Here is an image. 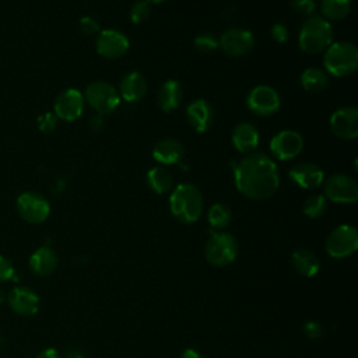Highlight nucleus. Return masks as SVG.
<instances>
[{
    "mask_svg": "<svg viewBox=\"0 0 358 358\" xmlns=\"http://www.w3.org/2000/svg\"><path fill=\"white\" fill-rule=\"evenodd\" d=\"M234 180L238 192L252 200L271 197L280 185L275 162L264 152H249L234 165Z\"/></svg>",
    "mask_w": 358,
    "mask_h": 358,
    "instance_id": "f257e3e1",
    "label": "nucleus"
},
{
    "mask_svg": "<svg viewBox=\"0 0 358 358\" xmlns=\"http://www.w3.org/2000/svg\"><path fill=\"white\" fill-rule=\"evenodd\" d=\"M172 215L183 224L196 222L203 213V194L192 183H180L172 189L169 196Z\"/></svg>",
    "mask_w": 358,
    "mask_h": 358,
    "instance_id": "f03ea898",
    "label": "nucleus"
},
{
    "mask_svg": "<svg viewBox=\"0 0 358 358\" xmlns=\"http://www.w3.org/2000/svg\"><path fill=\"white\" fill-rule=\"evenodd\" d=\"M331 24L319 15H309L299 31L298 45L305 53L313 55L326 50L333 43Z\"/></svg>",
    "mask_w": 358,
    "mask_h": 358,
    "instance_id": "7ed1b4c3",
    "label": "nucleus"
},
{
    "mask_svg": "<svg viewBox=\"0 0 358 358\" xmlns=\"http://www.w3.org/2000/svg\"><path fill=\"white\" fill-rule=\"evenodd\" d=\"M323 63L327 74L334 77H347L358 67L357 46L347 41L334 42L326 49Z\"/></svg>",
    "mask_w": 358,
    "mask_h": 358,
    "instance_id": "20e7f679",
    "label": "nucleus"
},
{
    "mask_svg": "<svg viewBox=\"0 0 358 358\" xmlns=\"http://www.w3.org/2000/svg\"><path fill=\"white\" fill-rule=\"evenodd\" d=\"M238 241L227 232H210L206 243V259L213 266H227L238 256Z\"/></svg>",
    "mask_w": 358,
    "mask_h": 358,
    "instance_id": "39448f33",
    "label": "nucleus"
},
{
    "mask_svg": "<svg viewBox=\"0 0 358 358\" xmlns=\"http://www.w3.org/2000/svg\"><path fill=\"white\" fill-rule=\"evenodd\" d=\"M84 101L96 113L108 115L120 103L119 91L106 81H92L84 91Z\"/></svg>",
    "mask_w": 358,
    "mask_h": 358,
    "instance_id": "423d86ee",
    "label": "nucleus"
},
{
    "mask_svg": "<svg viewBox=\"0 0 358 358\" xmlns=\"http://www.w3.org/2000/svg\"><path fill=\"white\" fill-rule=\"evenodd\" d=\"M358 249V232L352 225L334 228L326 239V250L334 259L351 256Z\"/></svg>",
    "mask_w": 358,
    "mask_h": 358,
    "instance_id": "0eeeda50",
    "label": "nucleus"
},
{
    "mask_svg": "<svg viewBox=\"0 0 358 358\" xmlns=\"http://www.w3.org/2000/svg\"><path fill=\"white\" fill-rule=\"evenodd\" d=\"M17 211L20 217L29 224H41L50 214V204L36 192H24L17 197Z\"/></svg>",
    "mask_w": 358,
    "mask_h": 358,
    "instance_id": "6e6552de",
    "label": "nucleus"
},
{
    "mask_svg": "<svg viewBox=\"0 0 358 358\" xmlns=\"http://www.w3.org/2000/svg\"><path fill=\"white\" fill-rule=\"evenodd\" d=\"M324 197L340 204L355 203L358 200V185L348 175H331L324 182Z\"/></svg>",
    "mask_w": 358,
    "mask_h": 358,
    "instance_id": "1a4fd4ad",
    "label": "nucleus"
},
{
    "mask_svg": "<svg viewBox=\"0 0 358 358\" xmlns=\"http://www.w3.org/2000/svg\"><path fill=\"white\" fill-rule=\"evenodd\" d=\"M248 108L259 116H270L280 109L281 99L278 92L270 85H256L250 90L246 99Z\"/></svg>",
    "mask_w": 358,
    "mask_h": 358,
    "instance_id": "9d476101",
    "label": "nucleus"
},
{
    "mask_svg": "<svg viewBox=\"0 0 358 358\" xmlns=\"http://www.w3.org/2000/svg\"><path fill=\"white\" fill-rule=\"evenodd\" d=\"M127 36L117 29H103L99 31L95 41L96 53L105 59H119L129 50Z\"/></svg>",
    "mask_w": 358,
    "mask_h": 358,
    "instance_id": "9b49d317",
    "label": "nucleus"
},
{
    "mask_svg": "<svg viewBox=\"0 0 358 358\" xmlns=\"http://www.w3.org/2000/svg\"><path fill=\"white\" fill-rule=\"evenodd\" d=\"M84 105V95L76 88H67L56 96L53 110L56 117L66 122H73L83 115Z\"/></svg>",
    "mask_w": 358,
    "mask_h": 358,
    "instance_id": "f8f14e48",
    "label": "nucleus"
},
{
    "mask_svg": "<svg viewBox=\"0 0 358 358\" xmlns=\"http://www.w3.org/2000/svg\"><path fill=\"white\" fill-rule=\"evenodd\" d=\"M303 148V138L295 130H282L270 141V151L278 161H287L298 157Z\"/></svg>",
    "mask_w": 358,
    "mask_h": 358,
    "instance_id": "ddd939ff",
    "label": "nucleus"
},
{
    "mask_svg": "<svg viewBox=\"0 0 358 358\" xmlns=\"http://www.w3.org/2000/svg\"><path fill=\"white\" fill-rule=\"evenodd\" d=\"M220 48L229 56H243L249 53L255 45L253 34L243 28H229L218 39Z\"/></svg>",
    "mask_w": 358,
    "mask_h": 358,
    "instance_id": "4468645a",
    "label": "nucleus"
},
{
    "mask_svg": "<svg viewBox=\"0 0 358 358\" xmlns=\"http://www.w3.org/2000/svg\"><path fill=\"white\" fill-rule=\"evenodd\" d=\"M330 129L333 134L343 140H352L358 136V109L355 106H343L330 116Z\"/></svg>",
    "mask_w": 358,
    "mask_h": 358,
    "instance_id": "2eb2a0df",
    "label": "nucleus"
},
{
    "mask_svg": "<svg viewBox=\"0 0 358 358\" xmlns=\"http://www.w3.org/2000/svg\"><path fill=\"white\" fill-rule=\"evenodd\" d=\"M7 302L10 308L21 316H32L38 312L41 299L38 294L28 287H14L7 294Z\"/></svg>",
    "mask_w": 358,
    "mask_h": 358,
    "instance_id": "dca6fc26",
    "label": "nucleus"
},
{
    "mask_svg": "<svg viewBox=\"0 0 358 358\" xmlns=\"http://www.w3.org/2000/svg\"><path fill=\"white\" fill-rule=\"evenodd\" d=\"M289 178L303 189H313L323 183L324 172L322 168L312 162H299L289 169Z\"/></svg>",
    "mask_w": 358,
    "mask_h": 358,
    "instance_id": "f3484780",
    "label": "nucleus"
},
{
    "mask_svg": "<svg viewBox=\"0 0 358 358\" xmlns=\"http://www.w3.org/2000/svg\"><path fill=\"white\" fill-rule=\"evenodd\" d=\"M186 116L193 129L199 133H204L210 129L214 120V112L208 101L194 99L186 108Z\"/></svg>",
    "mask_w": 358,
    "mask_h": 358,
    "instance_id": "a211bd4d",
    "label": "nucleus"
},
{
    "mask_svg": "<svg viewBox=\"0 0 358 358\" xmlns=\"http://www.w3.org/2000/svg\"><path fill=\"white\" fill-rule=\"evenodd\" d=\"M147 94V80L138 71L127 73L119 84V95L126 102H138Z\"/></svg>",
    "mask_w": 358,
    "mask_h": 358,
    "instance_id": "6ab92c4d",
    "label": "nucleus"
},
{
    "mask_svg": "<svg viewBox=\"0 0 358 358\" xmlns=\"http://www.w3.org/2000/svg\"><path fill=\"white\" fill-rule=\"evenodd\" d=\"M232 144L239 152H253L259 145V131L257 129L249 122L238 123L232 130Z\"/></svg>",
    "mask_w": 358,
    "mask_h": 358,
    "instance_id": "aec40b11",
    "label": "nucleus"
},
{
    "mask_svg": "<svg viewBox=\"0 0 358 358\" xmlns=\"http://www.w3.org/2000/svg\"><path fill=\"white\" fill-rule=\"evenodd\" d=\"M185 155L183 144L176 138L159 140L152 148V158L162 165H173L182 161Z\"/></svg>",
    "mask_w": 358,
    "mask_h": 358,
    "instance_id": "412c9836",
    "label": "nucleus"
},
{
    "mask_svg": "<svg viewBox=\"0 0 358 358\" xmlns=\"http://www.w3.org/2000/svg\"><path fill=\"white\" fill-rule=\"evenodd\" d=\"M59 264L57 253L50 246L38 248L29 257V268L39 277L52 274Z\"/></svg>",
    "mask_w": 358,
    "mask_h": 358,
    "instance_id": "4be33fe9",
    "label": "nucleus"
},
{
    "mask_svg": "<svg viewBox=\"0 0 358 358\" xmlns=\"http://www.w3.org/2000/svg\"><path fill=\"white\" fill-rule=\"evenodd\" d=\"M182 95H183V90L180 83L172 78L166 80L158 91V96H157L158 105L165 113H171L175 109H178V106L180 105Z\"/></svg>",
    "mask_w": 358,
    "mask_h": 358,
    "instance_id": "5701e85b",
    "label": "nucleus"
},
{
    "mask_svg": "<svg viewBox=\"0 0 358 358\" xmlns=\"http://www.w3.org/2000/svg\"><path fill=\"white\" fill-rule=\"evenodd\" d=\"M292 267L303 277H313L320 268V262L315 253L306 249H296L291 256Z\"/></svg>",
    "mask_w": 358,
    "mask_h": 358,
    "instance_id": "b1692460",
    "label": "nucleus"
},
{
    "mask_svg": "<svg viewBox=\"0 0 358 358\" xmlns=\"http://www.w3.org/2000/svg\"><path fill=\"white\" fill-rule=\"evenodd\" d=\"M147 183L157 194H165L173 187V178L165 166H152L147 172Z\"/></svg>",
    "mask_w": 358,
    "mask_h": 358,
    "instance_id": "393cba45",
    "label": "nucleus"
},
{
    "mask_svg": "<svg viewBox=\"0 0 358 358\" xmlns=\"http://www.w3.org/2000/svg\"><path fill=\"white\" fill-rule=\"evenodd\" d=\"M329 84V74L317 67H308L301 74V85L303 90L315 92L326 88Z\"/></svg>",
    "mask_w": 358,
    "mask_h": 358,
    "instance_id": "a878e982",
    "label": "nucleus"
},
{
    "mask_svg": "<svg viewBox=\"0 0 358 358\" xmlns=\"http://www.w3.org/2000/svg\"><path fill=\"white\" fill-rule=\"evenodd\" d=\"M320 11L324 15L323 18L330 21H340L345 18L351 11L350 0H322Z\"/></svg>",
    "mask_w": 358,
    "mask_h": 358,
    "instance_id": "bb28decb",
    "label": "nucleus"
},
{
    "mask_svg": "<svg viewBox=\"0 0 358 358\" xmlns=\"http://www.w3.org/2000/svg\"><path fill=\"white\" fill-rule=\"evenodd\" d=\"M207 218H208V224L213 228L222 229L229 225V222L232 220V213L228 206H225L222 203H215L210 207Z\"/></svg>",
    "mask_w": 358,
    "mask_h": 358,
    "instance_id": "cd10ccee",
    "label": "nucleus"
},
{
    "mask_svg": "<svg viewBox=\"0 0 358 358\" xmlns=\"http://www.w3.org/2000/svg\"><path fill=\"white\" fill-rule=\"evenodd\" d=\"M326 207H327V199L323 194H312L303 201L302 210L306 217L319 218L324 214Z\"/></svg>",
    "mask_w": 358,
    "mask_h": 358,
    "instance_id": "c85d7f7f",
    "label": "nucleus"
},
{
    "mask_svg": "<svg viewBox=\"0 0 358 358\" xmlns=\"http://www.w3.org/2000/svg\"><path fill=\"white\" fill-rule=\"evenodd\" d=\"M151 14V4L147 0H137L130 7V21L133 24H141L148 20Z\"/></svg>",
    "mask_w": 358,
    "mask_h": 358,
    "instance_id": "c756f323",
    "label": "nucleus"
},
{
    "mask_svg": "<svg viewBox=\"0 0 358 358\" xmlns=\"http://www.w3.org/2000/svg\"><path fill=\"white\" fill-rule=\"evenodd\" d=\"M194 48L201 53H211L220 48L218 38L213 34H200L194 38Z\"/></svg>",
    "mask_w": 358,
    "mask_h": 358,
    "instance_id": "7c9ffc66",
    "label": "nucleus"
},
{
    "mask_svg": "<svg viewBox=\"0 0 358 358\" xmlns=\"http://www.w3.org/2000/svg\"><path fill=\"white\" fill-rule=\"evenodd\" d=\"M80 29L84 35L87 36H92V35H96L99 34L101 28H99V24L95 18L90 17V15H85L80 20Z\"/></svg>",
    "mask_w": 358,
    "mask_h": 358,
    "instance_id": "2f4dec72",
    "label": "nucleus"
},
{
    "mask_svg": "<svg viewBox=\"0 0 358 358\" xmlns=\"http://www.w3.org/2000/svg\"><path fill=\"white\" fill-rule=\"evenodd\" d=\"M289 4L296 13L303 15H310L316 8L315 0H289Z\"/></svg>",
    "mask_w": 358,
    "mask_h": 358,
    "instance_id": "473e14b6",
    "label": "nucleus"
},
{
    "mask_svg": "<svg viewBox=\"0 0 358 358\" xmlns=\"http://www.w3.org/2000/svg\"><path fill=\"white\" fill-rule=\"evenodd\" d=\"M14 274H15V268H14L13 263L10 262V259L0 255V282L13 280Z\"/></svg>",
    "mask_w": 358,
    "mask_h": 358,
    "instance_id": "72a5a7b5",
    "label": "nucleus"
},
{
    "mask_svg": "<svg viewBox=\"0 0 358 358\" xmlns=\"http://www.w3.org/2000/svg\"><path fill=\"white\" fill-rule=\"evenodd\" d=\"M270 34L277 43H284L288 39V29L284 24H274L270 29Z\"/></svg>",
    "mask_w": 358,
    "mask_h": 358,
    "instance_id": "f704fd0d",
    "label": "nucleus"
},
{
    "mask_svg": "<svg viewBox=\"0 0 358 358\" xmlns=\"http://www.w3.org/2000/svg\"><path fill=\"white\" fill-rule=\"evenodd\" d=\"M56 120H57V117H56L55 113H45L38 120L39 129L42 131H52L55 129V126H56Z\"/></svg>",
    "mask_w": 358,
    "mask_h": 358,
    "instance_id": "c9c22d12",
    "label": "nucleus"
},
{
    "mask_svg": "<svg viewBox=\"0 0 358 358\" xmlns=\"http://www.w3.org/2000/svg\"><path fill=\"white\" fill-rule=\"evenodd\" d=\"M303 333L309 337V338H319L322 334V327L319 323L316 322H308L303 326Z\"/></svg>",
    "mask_w": 358,
    "mask_h": 358,
    "instance_id": "e433bc0d",
    "label": "nucleus"
},
{
    "mask_svg": "<svg viewBox=\"0 0 358 358\" xmlns=\"http://www.w3.org/2000/svg\"><path fill=\"white\" fill-rule=\"evenodd\" d=\"M88 124H90V127H91L94 131H101V130H103V127H105V119H103V115L96 113V115L91 116V119H90V122H88Z\"/></svg>",
    "mask_w": 358,
    "mask_h": 358,
    "instance_id": "4c0bfd02",
    "label": "nucleus"
},
{
    "mask_svg": "<svg viewBox=\"0 0 358 358\" xmlns=\"http://www.w3.org/2000/svg\"><path fill=\"white\" fill-rule=\"evenodd\" d=\"M36 358H62V355L59 354V351H57L56 348L49 347V348L42 350V351L38 354Z\"/></svg>",
    "mask_w": 358,
    "mask_h": 358,
    "instance_id": "58836bf2",
    "label": "nucleus"
},
{
    "mask_svg": "<svg viewBox=\"0 0 358 358\" xmlns=\"http://www.w3.org/2000/svg\"><path fill=\"white\" fill-rule=\"evenodd\" d=\"M180 358H203V357L200 355L199 351H196V350H193V348H187V350H185V351L182 352Z\"/></svg>",
    "mask_w": 358,
    "mask_h": 358,
    "instance_id": "ea45409f",
    "label": "nucleus"
},
{
    "mask_svg": "<svg viewBox=\"0 0 358 358\" xmlns=\"http://www.w3.org/2000/svg\"><path fill=\"white\" fill-rule=\"evenodd\" d=\"M62 358H84V355H83L78 350L70 348V350H67V351L64 352V355H63Z\"/></svg>",
    "mask_w": 358,
    "mask_h": 358,
    "instance_id": "a19ab883",
    "label": "nucleus"
},
{
    "mask_svg": "<svg viewBox=\"0 0 358 358\" xmlns=\"http://www.w3.org/2000/svg\"><path fill=\"white\" fill-rule=\"evenodd\" d=\"M4 301H7V294L4 292V289L0 288V305H1Z\"/></svg>",
    "mask_w": 358,
    "mask_h": 358,
    "instance_id": "79ce46f5",
    "label": "nucleus"
},
{
    "mask_svg": "<svg viewBox=\"0 0 358 358\" xmlns=\"http://www.w3.org/2000/svg\"><path fill=\"white\" fill-rule=\"evenodd\" d=\"M150 4H158V3H164L165 0H147Z\"/></svg>",
    "mask_w": 358,
    "mask_h": 358,
    "instance_id": "37998d69",
    "label": "nucleus"
}]
</instances>
